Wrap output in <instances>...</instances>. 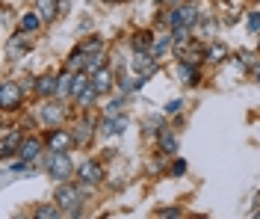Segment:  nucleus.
Returning a JSON list of instances; mask_svg holds the SVG:
<instances>
[{"instance_id": "nucleus-8", "label": "nucleus", "mask_w": 260, "mask_h": 219, "mask_svg": "<svg viewBox=\"0 0 260 219\" xmlns=\"http://www.w3.org/2000/svg\"><path fill=\"white\" fill-rule=\"evenodd\" d=\"M45 145H48L50 151H68L74 145V134H68V131H50Z\"/></svg>"}, {"instance_id": "nucleus-27", "label": "nucleus", "mask_w": 260, "mask_h": 219, "mask_svg": "<svg viewBox=\"0 0 260 219\" xmlns=\"http://www.w3.org/2000/svg\"><path fill=\"white\" fill-rule=\"evenodd\" d=\"M169 172H172L175 178H180V175H186V160H175V163H172V169H169Z\"/></svg>"}, {"instance_id": "nucleus-7", "label": "nucleus", "mask_w": 260, "mask_h": 219, "mask_svg": "<svg viewBox=\"0 0 260 219\" xmlns=\"http://www.w3.org/2000/svg\"><path fill=\"white\" fill-rule=\"evenodd\" d=\"M21 142H24V139H21V131L9 128V131L3 134V142H0V157H6V160H9L12 154H18V151H21Z\"/></svg>"}, {"instance_id": "nucleus-30", "label": "nucleus", "mask_w": 260, "mask_h": 219, "mask_svg": "<svg viewBox=\"0 0 260 219\" xmlns=\"http://www.w3.org/2000/svg\"><path fill=\"white\" fill-rule=\"evenodd\" d=\"M251 71H254V80H257V83H260V59H257V62H254V68H251Z\"/></svg>"}, {"instance_id": "nucleus-34", "label": "nucleus", "mask_w": 260, "mask_h": 219, "mask_svg": "<svg viewBox=\"0 0 260 219\" xmlns=\"http://www.w3.org/2000/svg\"><path fill=\"white\" fill-rule=\"evenodd\" d=\"M192 3H195V0H192Z\"/></svg>"}, {"instance_id": "nucleus-5", "label": "nucleus", "mask_w": 260, "mask_h": 219, "mask_svg": "<svg viewBox=\"0 0 260 219\" xmlns=\"http://www.w3.org/2000/svg\"><path fill=\"white\" fill-rule=\"evenodd\" d=\"M77 178H80V184H101L104 181V169H101V163L98 160H83L80 166H77Z\"/></svg>"}, {"instance_id": "nucleus-13", "label": "nucleus", "mask_w": 260, "mask_h": 219, "mask_svg": "<svg viewBox=\"0 0 260 219\" xmlns=\"http://www.w3.org/2000/svg\"><path fill=\"white\" fill-rule=\"evenodd\" d=\"M172 48H175V36H157V39L151 42V51H148V53H151L154 59H162Z\"/></svg>"}, {"instance_id": "nucleus-14", "label": "nucleus", "mask_w": 260, "mask_h": 219, "mask_svg": "<svg viewBox=\"0 0 260 219\" xmlns=\"http://www.w3.org/2000/svg\"><path fill=\"white\" fill-rule=\"evenodd\" d=\"M178 77L183 80V83L195 86V83H198V62H189V59H180V66H178Z\"/></svg>"}, {"instance_id": "nucleus-22", "label": "nucleus", "mask_w": 260, "mask_h": 219, "mask_svg": "<svg viewBox=\"0 0 260 219\" xmlns=\"http://www.w3.org/2000/svg\"><path fill=\"white\" fill-rule=\"evenodd\" d=\"M27 51H30V42H24L21 36H18L15 42H9V56H12V59H18V56H24Z\"/></svg>"}, {"instance_id": "nucleus-24", "label": "nucleus", "mask_w": 260, "mask_h": 219, "mask_svg": "<svg viewBox=\"0 0 260 219\" xmlns=\"http://www.w3.org/2000/svg\"><path fill=\"white\" fill-rule=\"evenodd\" d=\"M98 95H101V92H98L95 86H89V89L83 92V95H80V98H77V101H80L83 107H89V104H95V98H98Z\"/></svg>"}, {"instance_id": "nucleus-26", "label": "nucleus", "mask_w": 260, "mask_h": 219, "mask_svg": "<svg viewBox=\"0 0 260 219\" xmlns=\"http://www.w3.org/2000/svg\"><path fill=\"white\" fill-rule=\"evenodd\" d=\"M157 216H166V219H180V216H183V210H180V207H162V210H157Z\"/></svg>"}, {"instance_id": "nucleus-28", "label": "nucleus", "mask_w": 260, "mask_h": 219, "mask_svg": "<svg viewBox=\"0 0 260 219\" xmlns=\"http://www.w3.org/2000/svg\"><path fill=\"white\" fill-rule=\"evenodd\" d=\"M198 24H201V30H204L207 36H210V33H216V21H213V18H210V21H207V18H201Z\"/></svg>"}, {"instance_id": "nucleus-29", "label": "nucleus", "mask_w": 260, "mask_h": 219, "mask_svg": "<svg viewBox=\"0 0 260 219\" xmlns=\"http://www.w3.org/2000/svg\"><path fill=\"white\" fill-rule=\"evenodd\" d=\"M180 104H183V101H169V104H166V113H178Z\"/></svg>"}, {"instance_id": "nucleus-17", "label": "nucleus", "mask_w": 260, "mask_h": 219, "mask_svg": "<svg viewBox=\"0 0 260 219\" xmlns=\"http://www.w3.org/2000/svg\"><path fill=\"white\" fill-rule=\"evenodd\" d=\"M178 136L172 134V131H160V151L162 154H178Z\"/></svg>"}, {"instance_id": "nucleus-21", "label": "nucleus", "mask_w": 260, "mask_h": 219, "mask_svg": "<svg viewBox=\"0 0 260 219\" xmlns=\"http://www.w3.org/2000/svg\"><path fill=\"white\" fill-rule=\"evenodd\" d=\"M77 48H80L83 53H89V56H92V53H101V48H104V39H101V36H92V39L80 42Z\"/></svg>"}, {"instance_id": "nucleus-4", "label": "nucleus", "mask_w": 260, "mask_h": 219, "mask_svg": "<svg viewBox=\"0 0 260 219\" xmlns=\"http://www.w3.org/2000/svg\"><path fill=\"white\" fill-rule=\"evenodd\" d=\"M21 101H24L21 83H3V89H0V107H3L6 113H12V110L21 107Z\"/></svg>"}, {"instance_id": "nucleus-10", "label": "nucleus", "mask_w": 260, "mask_h": 219, "mask_svg": "<svg viewBox=\"0 0 260 219\" xmlns=\"http://www.w3.org/2000/svg\"><path fill=\"white\" fill-rule=\"evenodd\" d=\"M92 86H95V89L101 92V95L113 92V86H115L113 71H110V68H101V71H95V74H92Z\"/></svg>"}, {"instance_id": "nucleus-12", "label": "nucleus", "mask_w": 260, "mask_h": 219, "mask_svg": "<svg viewBox=\"0 0 260 219\" xmlns=\"http://www.w3.org/2000/svg\"><path fill=\"white\" fill-rule=\"evenodd\" d=\"M56 86H59V77H53V74H45V77H36V92L42 95V98H53L56 95Z\"/></svg>"}, {"instance_id": "nucleus-9", "label": "nucleus", "mask_w": 260, "mask_h": 219, "mask_svg": "<svg viewBox=\"0 0 260 219\" xmlns=\"http://www.w3.org/2000/svg\"><path fill=\"white\" fill-rule=\"evenodd\" d=\"M42 148H45V142H42L39 136H24V142H21V151H18V157H21V160H27V163H32V160H39Z\"/></svg>"}, {"instance_id": "nucleus-25", "label": "nucleus", "mask_w": 260, "mask_h": 219, "mask_svg": "<svg viewBox=\"0 0 260 219\" xmlns=\"http://www.w3.org/2000/svg\"><path fill=\"white\" fill-rule=\"evenodd\" d=\"M248 21H245V27H248V33H260V12H248Z\"/></svg>"}, {"instance_id": "nucleus-18", "label": "nucleus", "mask_w": 260, "mask_h": 219, "mask_svg": "<svg viewBox=\"0 0 260 219\" xmlns=\"http://www.w3.org/2000/svg\"><path fill=\"white\" fill-rule=\"evenodd\" d=\"M42 27V15L39 12H27V15H21V33H36Z\"/></svg>"}, {"instance_id": "nucleus-20", "label": "nucleus", "mask_w": 260, "mask_h": 219, "mask_svg": "<svg viewBox=\"0 0 260 219\" xmlns=\"http://www.w3.org/2000/svg\"><path fill=\"white\" fill-rule=\"evenodd\" d=\"M151 42H154V36L148 30H139L133 36V51H151Z\"/></svg>"}, {"instance_id": "nucleus-11", "label": "nucleus", "mask_w": 260, "mask_h": 219, "mask_svg": "<svg viewBox=\"0 0 260 219\" xmlns=\"http://www.w3.org/2000/svg\"><path fill=\"white\" fill-rule=\"evenodd\" d=\"M228 48L225 45H222V42H207V51H204V59H207V62H210V66H222V62H225L228 59Z\"/></svg>"}, {"instance_id": "nucleus-33", "label": "nucleus", "mask_w": 260, "mask_h": 219, "mask_svg": "<svg viewBox=\"0 0 260 219\" xmlns=\"http://www.w3.org/2000/svg\"><path fill=\"white\" fill-rule=\"evenodd\" d=\"M257 45H260V42H257Z\"/></svg>"}, {"instance_id": "nucleus-1", "label": "nucleus", "mask_w": 260, "mask_h": 219, "mask_svg": "<svg viewBox=\"0 0 260 219\" xmlns=\"http://www.w3.org/2000/svg\"><path fill=\"white\" fill-rule=\"evenodd\" d=\"M198 21H201V15H198V6L192 0H180L178 6L169 12V18H166V24L172 30H195Z\"/></svg>"}, {"instance_id": "nucleus-6", "label": "nucleus", "mask_w": 260, "mask_h": 219, "mask_svg": "<svg viewBox=\"0 0 260 219\" xmlns=\"http://www.w3.org/2000/svg\"><path fill=\"white\" fill-rule=\"evenodd\" d=\"M62 104H56V101H48V104H42L39 107V121L45 124V128H56V124H62Z\"/></svg>"}, {"instance_id": "nucleus-16", "label": "nucleus", "mask_w": 260, "mask_h": 219, "mask_svg": "<svg viewBox=\"0 0 260 219\" xmlns=\"http://www.w3.org/2000/svg\"><path fill=\"white\" fill-rule=\"evenodd\" d=\"M92 131H95V121H92V118H83L80 128L74 131V145H86L89 136H92Z\"/></svg>"}, {"instance_id": "nucleus-31", "label": "nucleus", "mask_w": 260, "mask_h": 219, "mask_svg": "<svg viewBox=\"0 0 260 219\" xmlns=\"http://www.w3.org/2000/svg\"><path fill=\"white\" fill-rule=\"evenodd\" d=\"M104 3H118V0H104Z\"/></svg>"}, {"instance_id": "nucleus-15", "label": "nucleus", "mask_w": 260, "mask_h": 219, "mask_svg": "<svg viewBox=\"0 0 260 219\" xmlns=\"http://www.w3.org/2000/svg\"><path fill=\"white\" fill-rule=\"evenodd\" d=\"M36 12L42 15V21H53L59 15V0H36Z\"/></svg>"}, {"instance_id": "nucleus-19", "label": "nucleus", "mask_w": 260, "mask_h": 219, "mask_svg": "<svg viewBox=\"0 0 260 219\" xmlns=\"http://www.w3.org/2000/svg\"><path fill=\"white\" fill-rule=\"evenodd\" d=\"M71 86H74V71L68 68V71H62V74H59V86H56V95H68V98H71Z\"/></svg>"}, {"instance_id": "nucleus-32", "label": "nucleus", "mask_w": 260, "mask_h": 219, "mask_svg": "<svg viewBox=\"0 0 260 219\" xmlns=\"http://www.w3.org/2000/svg\"><path fill=\"white\" fill-rule=\"evenodd\" d=\"M160 3H162V0H160Z\"/></svg>"}, {"instance_id": "nucleus-3", "label": "nucleus", "mask_w": 260, "mask_h": 219, "mask_svg": "<svg viewBox=\"0 0 260 219\" xmlns=\"http://www.w3.org/2000/svg\"><path fill=\"white\" fill-rule=\"evenodd\" d=\"M56 204L65 207L71 216H80V207H83V190H77L74 184H62L56 190Z\"/></svg>"}, {"instance_id": "nucleus-23", "label": "nucleus", "mask_w": 260, "mask_h": 219, "mask_svg": "<svg viewBox=\"0 0 260 219\" xmlns=\"http://www.w3.org/2000/svg\"><path fill=\"white\" fill-rule=\"evenodd\" d=\"M56 207H59V204H56ZM56 207H53V204H45V207H39V210H36V219H53V216H59L62 210H56Z\"/></svg>"}, {"instance_id": "nucleus-2", "label": "nucleus", "mask_w": 260, "mask_h": 219, "mask_svg": "<svg viewBox=\"0 0 260 219\" xmlns=\"http://www.w3.org/2000/svg\"><path fill=\"white\" fill-rule=\"evenodd\" d=\"M42 163H45V172H48L53 181H68V178H71V172H74L68 151H53L48 160H42Z\"/></svg>"}]
</instances>
